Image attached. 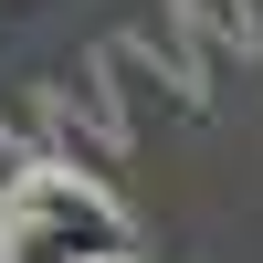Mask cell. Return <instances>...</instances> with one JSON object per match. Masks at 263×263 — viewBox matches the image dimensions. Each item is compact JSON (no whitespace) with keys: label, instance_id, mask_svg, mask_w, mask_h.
<instances>
[{"label":"cell","instance_id":"1","mask_svg":"<svg viewBox=\"0 0 263 263\" xmlns=\"http://www.w3.org/2000/svg\"><path fill=\"white\" fill-rule=\"evenodd\" d=\"M116 253H137L126 242V211L105 200V179H74L53 158L0 211V263H116Z\"/></svg>","mask_w":263,"mask_h":263},{"label":"cell","instance_id":"2","mask_svg":"<svg viewBox=\"0 0 263 263\" xmlns=\"http://www.w3.org/2000/svg\"><path fill=\"white\" fill-rule=\"evenodd\" d=\"M32 168H42V147H32V137H11V126H0V211H11L21 190H32Z\"/></svg>","mask_w":263,"mask_h":263},{"label":"cell","instance_id":"3","mask_svg":"<svg viewBox=\"0 0 263 263\" xmlns=\"http://www.w3.org/2000/svg\"><path fill=\"white\" fill-rule=\"evenodd\" d=\"M116 263H137V253H116Z\"/></svg>","mask_w":263,"mask_h":263}]
</instances>
